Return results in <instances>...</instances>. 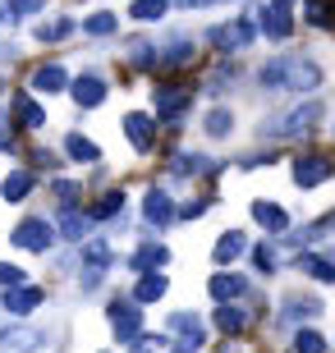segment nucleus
<instances>
[{
	"instance_id": "nucleus-1",
	"label": "nucleus",
	"mask_w": 335,
	"mask_h": 353,
	"mask_svg": "<svg viewBox=\"0 0 335 353\" xmlns=\"http://www.w3.org/2000/svg\"><path fill=\"white\" fill-rule=\"evenodd\" d=\"M258 79L271 92H312V88H322V69L312 60H303V55H276V60H267L258 69Z\"/></svg>"
},
{
	"instance_id": "nucleus-2",
	"label": "nucleus",
	"mask_w": 335,
	"mask_h": 353,
	"mask_svg": "<svg viewBox=\"0 0 335 353\" xmlns=\"http://www.w3.org/2000/svg\"><path fill=\"white\" fill-rule=\"evenodd\" d=\"M317 119H322V101H308V105H294V110H285L280 119H271L262 133H271V138H298V133H308Z\"/></svg>"
},
{
	"instance_id": "nucleus-3",
	"label": "nucleus",
	"mask_w": 335,
	"mask_h": 353,
	"mask_svg": "<svg viewBox=\"0 0 335 353\" xmlns=\"http://www.w3.org/2000/svg\"><path fill=\"white\" fill-rule=\"evenodd\" d=\"M10 239H14V243H19L23 252H46V248L55 243V230H51L46 221H37V216H28V221L14 225V234H10Z\"/></svg>"
},
{
	"instance_id": "nucleus-4",
	"label": "nucleus",
	"mask_w": 335,
	"mask_h": 353,
	"mask_svg": "<svg viewBox=\"0 0 335 353\" xmlns=\"http://www.w3.org/2000/svg\"><path fill=\"white\" fill-rule=\"evenodd\" d=\"M189 101H193V92L180 88V83H161V88H152V105L161 119H180L184 110H189Z\"/></svg>"
},
{
	"instance_id": "nucleus-5",
	"label": "nucleus",
	"mask_w": 335,
	"mask_h": 353,
	"mask_svg": "<svg viewBox=\"0 0 335 353\" xmlns=\"http://www.w3.org/2000/svg\"><path fill=\"white\" fill-rule=\"evenodd\" d=\"M111 326H115L119 344H133L142 335V307H133V303H111Z\"/></svg>"
},
{
	"instance_id": "nucleus-6",
	"label": "nucleus",
	"mask_w": 335,
	"mask_h": 353,
	"mask_svg": "<svg viewBox=\"0 0 335 353\" xmlns=\"http://www.w3.org/2000/svg\"><path fill=\"white\" fill-rule=\"evenodd\" d=\"M41 344H46V335H41V330H32V326L0 330V349H5V353H32V349H41Z\"/></svg>"
},
{
	"instance_id": "nucleus-7",
	"label": "nucleus",
	"mask_w": 335,
	"mask_h": 353,
	"mask_svg": "<svg viewBox=\"0 0 335 353\" xmlns=\"http://www.w3.org/2000/svg\"><path fill=\"white\" fill-rule=\"evenodd\" d=\"M331 161L326 157H303V161H294V183L298 188H317V183H326L331 179Z\"/></svg>"
},
{
	"instance_id": "nucleus-8",
	"label": "nucleus",
	"mask_w": 335,
	"mask_h": 353,
	"mask_svg": "<svg viewBox=\"0 0 335 353\" xmlns=\"http://www.w3.org/2000/svg\"><path fill=\"white\" fill-rule=\"evenodd\" d=\"M262 32H267L271 41H285L289 37V32H294V19H289V5H276V0H271L267 10H262Z\"/></svg>"
},
{
	"instance_id": "nucleus-9",
	"label": "nucleus",
	"mask_w": 335,
	"mask_h": 353,
	"mask_svg": "<svg viewBox=\"0 0 335 353\" xmlns=\"http://www.w3.org/2000/svg\"><path fill=\"white\" fill-rule=\"evenodd\" d=\"M253 37H258V28L248 23V19H234V23H225V28H216V32H211V41H216V46H234V51L253 46Z\"/></svg>"
},
{
	"instance_id": "nucleus-10",
	"label": "nucleus",
	"mask_w": 335,
	"mask_h": 353,
	"mask_svg": "<svg viewBox=\"0 0 335 353\" xmlns=\"http://www.w3.org/2000/svg\"><path fill=\"white\" fill-rule=\"evenodd\" d=\"M41 303V289H32V285H14V289H5V299H0V307L5 312H14V316H28L32 307Z\"/></svg>"
},
{
	"instance_id": "nucleus-11",
	"label": "nucleus",
	"mask_w": 335,
	"mask_h": 353,
	"mask_svg": "<svg viewBox=\"0 0 335 353\" xmlns=\"http://www.w3.org/2000/svg\"><path fill=\"white\" fill-rule=\"evenodd\" d=\"M207 289H211V299L225 307V303H234V299H239V294L248 289V280H244V275H230V271H216Z\"/></svg>"
},
{
	"instance_id": "nucleus-12",
	"label": "nucleus",
	"mask_w": 335,
	"mask_h": 353,
	"mask_svg": "<svg viewBox=\"0 0 335 353\" xmlns=\"http://www.w3.org/2000/svg\"><path fill=\"white\" fill-rule=\"evenodd\" d=\"M74 101L83 105V110H92V105H102L106 101V83L97 79V74H83V79H74Z\"/></svg>"
},
{
	"instance_id": "nucleus-13",
	"label": "nucleus",
	"mask_w": 335,
	"mask_h": 353,
	"mask_svg": "<svg viewBox=\"0 0 335 353\" xmlns=\"http://www.w3.org/2000/svg\"><path fill=\"white\" fill-rule=\"evenodd\" d=\"M142 216H147L152 225H170V221H175V202H170V193L152 188V193H147V202H142Z\"/></svg>"
},
{
	"instance_id": "nucleus-14",
	"label": "nucleus",
	"mask_w": 335,
	"mask_h": 353,
	"mask_svg": "<svg viewBox=\"0 0 335 353\" xmlns=\"http://www.w3.org/2000/svg\"><path fill=\"white\" fill-rule=\"evenodd\" d=\"M124 133H129V143L138 147V152H147V147L156 143V124L147 115H124Z\"/></svg>"
},
{
	"instance_id": "nucleus-15",
	"label": "nucleus",
	"mask_w": 335,
	"mask_h": 353,
	"mask_svg": "<svg viewBox=\"0 0 335 353\" xmlns=\"http://www.w3.org/2000/svg\"><path fill=\"white\" fill-rule=\"evenodd\" d=\"M253 221L267 225L271 234H285V230H289V216H285L276 202H253Z\"/></svg>"
},
{
	"instance_id": "nucleus-16",
	"label": "nucleus",
	"mask_w": 335,
	"mask_h": 353,
	"mask_svg": "<svg viewBox=\"0 0 335 353\" xmlns=\"http://www.w3.org/2000/svg\"><path fill=\"white\" fill-rule=\"evenodd\" d=\"M60 88H69V74L60 65H41L37 74H32V92H46V97H51V92H60Z\"/></svg>"
},
{
	"instance_id": "nucleus-17",
	"label": "nucleus",
	"mask_w": 335,
	"mask_h": 353,
	"mask_svg": "<svg viewBox=\"0 0 335 353\" xmlns=\"http://www.w3.org/2000/svg\"><path fill=\"white\" fill-rule=\"evenodd\" d=\"M244 252H248V239L239 234V230H230V234H220V239H216V252H211V257L225 266V262H234V257H244Z\"/></svg>"
},
{
	"instance_id": "nucleus-18",
	"label": "nucleus",
	"mask_w": 335,
	"mask_h": 353,
	"mask_svg": "<svg viewBox=\"0 0 335 353\" xmlns=\"http://www.w3.org/2000/svg\"><path fill=\"white\" fill-rule=\"evenodd\" d=\"M14 115H19V124H23V129H41V124H46V110H41L32 97H23V92L14 97Z\"/></svg>"
},
{
	"instance_id": "nucleus-19",
	"label": "nucleus",
	"mask_w": 335,
	"mask_h": 353,
	"mask_svg": "<svg viewBox=\"0 0 335 353\" xmlns=\"http://www.w3.org/2000/svg\"><path fill=\"white\" fill-rule=\"evenodd\" d=\"M170 262V252L166 248H161V243H142V248L138 252H133V271H147V275H152V266H166Z\"/></svg>"
},
{
	"instance_id": "nucleus-20",
	"label": "nucleus",
	"mask_w": 335,
	"mask_h": 353,
	"mask_svg": "<svg viewBox=\"0 0 335 353\" xmlns=\"http://www.w3.org/2000/svg\"><path fill=\"white\" fill-rule=\"evenodd\" d=\"M0 193H5V202H23V197L32 193V174H28V170H14V174H5V183H0Z\"/></svg>"
},
{
	"instance_id": "nucleus-21",
	"label": "nucleus",
	"mask_w": 335,
	"mask_h": 353,
	"mask_svg": "<svg viewBox=\"0 0 335 353\" xmlns=\"http://www.w3.org/2000/svg\"><path fill=\"white\" fill-rule=\"evenodd\" d=\"M170 330H180L193 349H202V340H207V335H202V321H198V316H189V312H175V316H170Z\"/></svg>"
},
{
	"instance_id": "nucleus-22",
	"label": "nucleus",
	"mask_w": 335,
	"mask_h": 353,
	"mask_svg": "<svg viewBox=\"0 0 335 353\" xmlns=\"http://www.w3.org/2000/svg\"><path fill=\"white\" fill-rule=\"evenodd\" d=\"M60 230H65V239H88V230H92V221L88 216H83V211H74V207H65L60 211Z\"/></svg>"
},
{
	"instance_id": "nucleus-23",
	"label": "nucleus",
	"mask_w": 335,
	"mask_h": 353,
	"mask_svg": "<svg viewBox=\"0 0 335 353\" xmlns=\"http://www.w3.org/2000/svg\"><path fill=\"white\" fill-rule=\"evenodd\" d=\"M298 266H303L312 280H322V285H335V262L326 257V252H322V257H317V252H308V257H303Z\"/></svg>"
},
{
	"instance_id": "nucleus-24",
	"label": "nucleus",
	"mask_w": 335,
	"mask_h": 353,
	"mask_svg": "<svg viewBox=\"0 0 335 353\" xmlns=\"http://www.w3.org/2000/svg\"><path fill=\"white\" fill-rule=\"evenodd\" d=\"M65 152L74 161H102V147L92 143V138H83V133H69V138H65Z\"/></svg>"
},
{
	"instance_id": "nucleus-25",
	"label": "nucleus",
	"mask_w": 335,
	"mask_h": 353,
	"mask_svg": "<svg viewBox=\"0 0 335 353\" xmlns=\"http://www.w3.org/2000/svg\"><path fill=\"white\" fill-rule=\"evenodd\" d=\"M303 14H308V23L331 28L335 23V0H303Z\"/></svg>"
},
{
	"instance_id": "nucleus-26",
	"label": "nucleus",
	"mask_w": 335,
	"mask_h": 353,
	"mask_svg": "<svg viewBox=\"0 0 335 353\" xmlns=\"http://www.w3.org/2000/svg\"><path fill=\"white\" fill-rule=\"evenodd\" d=\"M119 28V14H92V19H83V32L88 37H111Z\"/></svg>"
},
{
	"instance_id": "nucleus-27",
	"label": "nucleus",
	"mask_w": 335,
	"mask_h": 353,
	"mask_svg": "<svg viewBox=\"0 0 335 353\" xmlns=\"http://www.w3.org/2000/svg\"><path fill=\"white\" fill-rule=\"evenodd\" d=\"M161 294H166V275H142L138 289H133V299H138V303H156Z\"/></svg>"
},
{
	"instance_id": "nucleus-28",
	"label": "nucleus",
	"mask_w": 335,
	"mask_h": 353,
	"mask_svg": "<svg viewBox=\"0 0 335 353\" xmlns=\"http://www.w3.org/2000/svg\"><path fill=\"white\" fill-rule=\"evenodd\" d=\"M216 326L225 330V335H239V330L248 326V316L239 312V307H230V303H225V307H216Z\"/></svg>"
},
{
	"instance_id": "nucleus-29",
	"label": "nucleus",
	"mask_w": 335,
	"mask_h": 353,
	"mask_svg": "<svg viewBox=\"0 0 335 353\" xmlns=\"http://www.w3.org/2000/svg\"><path fill=\"white\" fill-rule=\"evenodd\" d=\"M115 211H124V193H106L102 202H97V207L88 211V221H111Z\"/></svg>"
},
{
	"instance_id": "nucleus-30",
	"label": "nucleus",
	"mask_w": 335,
	"mask_h": 353,
	"mask_svg": "<svg viewBox=\"0 0 335 353\" xmlns=\"http://www.w3.org/2000/svg\"><path fill=\"white\" fill-rule=\"evenodd\" d=\"M202 129L211 133V138H230V129H234V115H230V110H211Z\"/></svg>"
},
{
	"instance_id": "nucleus-31",
	"label": "nucleus",
	"mask_w": 335,
	"mask_h": 353,
	"mask_svg": "<svg viewBox=\"0 0 335 353\" xmlns=\"http://www.w3.org/2000/svg\"><path fill=\"white\" fill-rule=\"evenodd\" d=\"M129 14H133V19H142V23H152V19H161V14H166V0H133Z\"/></svg>"
},
{
	"instance_id": "nucleus-32",
	"label": "nucleus",
	"mask_w": 335,
	"mask_h": 353,
	"mask_svg": "<svg viewBox=\"0 0 335 353\" xmlns=\"http://www.w3.org/2000/svg\"><path fill=\"white\" fill-rule=\"evenodd\" d=\"M294 353H326V340L317 330H298L294 335Z\"/></svg>"
},
{
	"instance_id": "nucleus-33",
	"label": "nucleus",
	"mask_w": 335,
	"mask_h": 353,
	"mask_svg": "<svg viewBox=\"0 0 335 353\" xmlns=\"http://www.w3.org/2000/svg\"><path fill=\"white\" fill-rule=\"evenodd\" d=\"M69 32H74V19H55V23H41L37 28L41 41H60V37H69Z\"/></svg>"
},
{
	"instance_id": "nucleus-34",
	"label": "nucleus",
	"mask_w": 335,
	"mask_h": 353,
	"mask_svg": "<svg viewBox=\"0 0 335 353\" xmlns=\"http://www.w3.org/2000/svg\"><path fill=\"white\" fill-rule=\"evenodd\" d=\"M189 60H193V46L189 41H175L166 55H156V65H189Z\"/></svg>"
},
{
	"instance_id": "nucleus-35",
	"label": "nucleus",
	"mask_w": 335,
	"mask_h": 353,
	"mask_svg": "<svg viewBox=\"0 0 335 353\" xmlns=\"http://www.w3.org/2000/svg\"><path fill=\"white\" fill-rule=\"evenodd\" d=\"M202 170H207V157H189V152L175 157V174H202Z\"/></svg>"
},
{
	"instance_id": "nucleus-36",
	"label": "nucleus",
	"mask_w": 335,
	"mask_h": 353,
	"mask_svg": "<svg viewBox=\"0 0 335 353\" xmlns=\"http://www.w3.org/2000/svg\"><path fill=\"white\" fill-rule=\"evenodd\" d=\"M317 312H322V303H317V299H294L285 316H289V321H298V316H317Z\"/></svg>"
},
{
	"instance_id": "nucleus-37",
	"label": "nucleus",
	"mask_w": 335,
	"mask_h": 353,
	"mask_svg": "<svg viewBox=\"0 0 335 353\" xmlns=\"http://www.w3.org/2000/svg\"><path fill=\"white\" fill-rule=\"evenodd\" d=\"M46 0H5V14H41Z\"/></svg>"
},
{
	"instance_id": "nucleus-38",
	"label": "nucleus",
	"mask_w": 335,
	"mask_h": 353,
	"mask_svg": "<svg viewBox=\"0 0 335 353\" xmlns=\"http://www.w3.org/2000/svg\"><path fill=\"white\" fill-rule=\"evenodd\" d=\"M14 285H23V271L10 262H0V289H14Z\"/></svg>"
},
{
	"instance_id": "nucleus-39",
	"label": "nucleus",
	"mask_w": 335,
	"mask_h": 353,
	"mask_svg": "<svg viewBox=\"0 0 335 353\" xmlns=\"http://www.w3.org/2000/svg\"><path fill=\"white\" fill-rule=\"evenodd\" d=\"M83 257H88V266H106V262H111L106 243H88V248H83Z\"/></svg>"
},
{
	"instance_id": "nucleus-40",
	"label": "nucleus",
	"mask_w": 335,
	"mask_h": 353,
	"mask_svg": "<svg viewBox=\"0 0 335 353\" xmlns=\"http://www.w3.org/2000/svg\"><path fill=\"white\" fill-rule=\"evenodd\" d=\"M253 262H258V271H271V266H276V252L262 243V248H253Z\"/></svg>"
},
{
	"instance_id": "nucleus-41",
	"label": "nucleus",
	"mask_w": 335,
	"mask_h": 353,
	"mask_svg": "<svg viewBox=\"0 0 335 353\" xmlns=\"http://www.w3.org/2000/svg\"><path fill=\"white\" fill-rule=\"evenodd\" d=\"M55 193H60V202H65V207H74L78 188H74V183H55Z\"/></svg>"
},
{
	"instance_id": "nucleus-42",
	"label": "nucleus",
	"mask_w": 335,
	"mask_h": 353,
	"mask_svg": "<svg viewBox=\"0 0 335 353\" xmlns=\"http://www.w3.org/2000/svg\"><path fill=\"white\" fill-rule=\"evenodd\" d=\"M184 10H207V5H216V0H180Z\"/></svg>"
},
{
	"instance_id": "nucleus-43",
	"label": "nucleus",
	"mask_w": 335,
	"mask_h": 353,
	"mask_svg": "<svg viewBox=\"0 0 335 353\" xmlns=\"http://www.w3.org/2000/svg\"><path fill=\"white\" fill-rule=\"evenodd\" d=\"M0 147H10V133H5V124H0Z\"/></svg>"
},
{
	"instance_id": "nucleus-44",
	"label": "nucleus",
	"mask_w": 335,
	"mask_h": 353,
	"mask_svg": "<svg viewBox=\"0 0 335 353\" xmlns=\"http://www.w3.org/2000/svg\"><path fill=\"white\" fill-rule=\"evenodd\" d=\"M133 353H152V344H138V349H133Z\"/></svg>"
},
{
	"instance_id": "nucleus-45",
	"label": "nucleus",
	"mask_w": 335,
	"mask_h": 353,
	"mask_svg": "<svg viewBox=\"0 0 335 353\" xmlns=\"http://www.w3.org/2000/svg\"><path fill=\"white\" fill-rule=\"evenodd\" d=\"M5 51H10V46H0V60H5Z\"/></svg>"
},
{
	"instance_id": "nucleus-46",
	"label": "nucleus",
	"mask_w": 335,
	"mask_h": 353,
	"mask_svg": "<svg viewBox=\"0 0 335 353\" xmlns=\"http://www.w3.org/2000/svg\"><path fill=\"white\" fill-rule=\"evenodd\" d=\"M276 5H289V0H276Z\"/></svg>"
}]
</instances>
